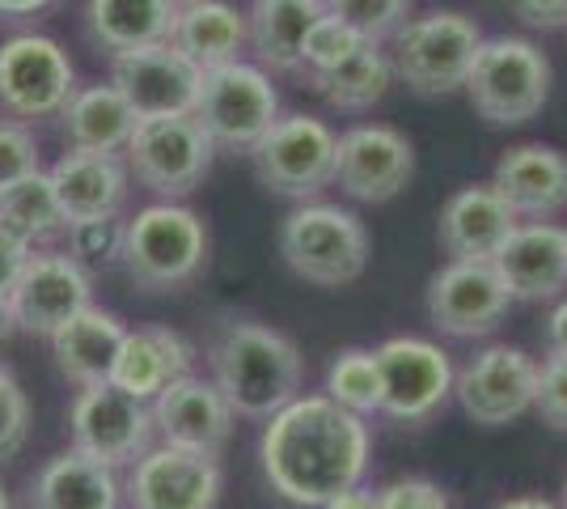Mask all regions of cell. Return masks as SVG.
I'll return each mask as SVG.
<instances>
[{
	"mask_svg": "<svg viewBox=\"0 0 567 509\" xmlns=\"http://www.w3.org/2000/svg\"><path fill=\"white\" fill-rule=\"evenodd\" d=\"M369 446L373 437L364 416L339 408L331 395H297L276 416H267L259 459L267 485L284 501L322 509L334 492L360 485Z\"/></svg>",
	"mask_w": 567,
	"mask_h": 509,
	"instance_id": "obj_1",
	"label": "cell"
},
{
	"mask_svg": "<svg viewBox=\"0 0 567 509\" xmlns=\"http://www.w3.org/2000/svg\"><path fill=\"white\" fill-rule=\"evenodd\" d=\"M216 390L234 416L267 420L301 395V348L267 323H225L208 348Z\"/></svg>",
	"mask_w": 567,
	"mask_h": 509,
	"instance_id": "obj_2",
	"label": "cell"
},
{
	"mask_svg": "<svg viewBox=\"0 0 567 509\" xmlns=\"http://www.w3.org/2000/svg\"><path fill=\"white\" fill-rule=\"evenodd\" d=\"M208 267V225L178 200L148 204L127 221L123 272L144 293H178Z\"/></svg>",
	"mask_w": 567,
	"mask_h": 509,
	"instance_id": "obj_3",
	"label": "cell"
},
{
	"mask_svg": "<svg viewBox=\"0 0 567 509\" xmlns=\"http://www.w3.org/2000/svg\"><path fill=\"white\" fill-rule=\"evenodd\" d=\"M462 90L478 120L496 123V128H517L534 120L550 98V60L538 43L520 34L483 39Z\"/></svg>",
	"mask_w": 567,
	"mask_h": 509,
	"instance_id": "obj_4",
	"label": "cell"
},
{
	"mask_svg": "<svg viewBox=\"0 0 567 509\" xmlns=\"http://www.w3.org/2000/svg\"><path fill=\"white\" fill-rule=\"evenodd\" d=\"M280 255L301 281L318 289H339L369 267V230L339 204H301L280 225Z\"/></svg>",
	"mask_w": 567,
	"mask_h": 509,
	"instance_id": "obj_5",
	"label": "cell"
},
{
	"mask_svg": "<svg viewBox=\"0 0 567 509\" xmlns=\"http://www.w3.org/2000/svg\"><path fill=\"white\" fill-rule=\"evenodd\" d=\"M478 48H483V30L474 18L457 9H432L394 30L390 64H394V77L406 81V90L441 98L466 85Z\"/></svg>",
	"mask_w": 567,
	"mask_h": 509,
	"instance_id": "obj_6",
	"label": "cell"
},
{
	"mask_svg": "<svg viewBox=\"0 0 567 509\" xmlns=\"http://www.w3.org/2000/svg\"><path fill=\"white\" fill-rule=\"evenodd\" d=\"M190 115L213 136L216 149L250 153L280 120V94L262 69L234 60L199 77V98Z\"/></svg>",
	"mask_w": 567,
	"mask_h": 509,
	"instance_id": "obj_7",
	"label": "cell"
},
{
	"mask_svg": "<svg viewBox=\"0 0 567 509\" xmlns=\"http://www.w3.org/2000/svg\"><path fill=\"white\" fill-rule=\"evenodd\" d=\"M123 153H127V174H136L141 187L162 200H183L208 179L216 145L195 115H162L136 123Z\"/></svg>",
	"mask_w": 567,
	"mask_h": 509,
	"instance_id": "obj_8",
	"label": "cell"
},
{
	"mask_svg": "<svg viewBox=\"0 0 567 509\" xmlns=\"http://www.w3.org/2000/svg\"><path fill=\"white\" fill-rule=\"evenodd\" d=\"M334 149L339 136L313 115H280L271 132L250 149L255 174L267 192L288 200H313L334 183Z\"/></svg>",
	"mask_w": 567,
	"mask_h": 509,
	"instance_id": "obj_9",
	"label": "cell"
},
{
	"mask_svg": "<svg viewBox=\"0 0 567 509\" xmlns=\"http://www.w3.org/2000/svg\"><path fill=\"white\" fill-rule=\"evenodd\" d=\"M76 90L69 51L48 34H13L0 43V111L9 120H51Z\"/></svg>",
	"mask_w": 567,
	"mask_h": 509,
	"instance_id": "obj_10",
	"label": "cell"
},
{
	"mask_svg": "<svg viewBox=\"0 0 567 509\" xmlns=\"http://www.w3.org/2000/svg\"><path fill=\"white\" fill-rule=\"evenodd\" d=\"M72 450L102 467H132L153 450V413L111 383L81 387L69 408Z\"/></svg>",
	"mask_w": 567,
	"mask_h": 509,
	"instance_id": "obj_11",
	"label": "cell"
},
{
	"mask_svg": "<svg viewBox=\"0 0 567 509\" xmlns=\"http://www.w3.org/2000/svg\"><path fill=\"white\" fill-rule=\"evenodd\" d=\"M4 302L18 332L51 339L69 318L94 306V272H85L69 251H30L22 276Z\"/></svg>",
	"mask_w": 567,
	"mask_h": 509,
	"instance_id": "obj_12",
	"label": "cell"
},
{
	"mask_svg": "<svg viewBox=\"0 0 567 509\" xmlns=\"http://www.w3.org/2000/svg\"><path fill=\"white\" fill-rule=\"evenodd\" d=\"M381 369V413L394 420H427L453 395L450 353L432 339L394 336L373 348Z\"/></svg>",
	"mask_w": 567,
	"mask_h": 509,
	"instance_id": "obj_13",
	"label": "cell"
},
{
	"mask_svg": "<svg viewBox=\"0 0 567 509\" xmlns=\"http://www.w3.org/2000/svg\"><path fill=\"white\" fill-rule=\"evenodd\" d=\"M534 387H538V362L513 344H492L453 374V395L462 413L487 429H499L529 413Z\"/></svg>",
	"mask_w": 567,
	"mask_h": 509,
	"instance_id": "obj_14",
	"label": "cell"
},
{
	"mask_svg": "<svg viewBox=\"0 0 567 509\" xmlns=\"http://www.w3.org/2000/svg\"><path fill=\"white\" fill-rule=\"evenodd\" d=\"M415 174V149L390 123H355L334 149V183L360 204H390Z\"/></svg>",
	"mask_w": 567,
	"mask_h": 509,
	"instance_id": "obj_15",
	"label": "cell"
},
{
	"mask_svg": "<svg viewBox=\"0 0 567 509\" xmlns=\"http://www.w3.org/2000/svg\"><path fill=\"white\" fill-rule=\"evenodd\" d=\"M199 69L174 43H153L141 51H123L111 60V85L127 98L136 120L190 115L199 98Z\"/></svg>",
	"mask_w": 567,
	"mask_h": 509,
	"instance_id": "obj_16",
	"label": "cell"
},
{
	"mask_svg": "<svg viewBox=\"0 0 567 509\" xmlns=\"http://www.w3.org/2000/svg\"><path fill=\"white\" fill-rule=\"evenodd\" d=\"M513 297L504 289L492 264H450L427 281V318L441 336L453 339H478L492 336L504 315H508Z\"/></svg>",
	"mask_w": 567,
	"mask_h": 509,
	"instance_id": "obj_17",
	"label": "cell"
},
{
	"mask_svg": "<svg viewBox=\"0 0 567 509\" xmlns=\"http://www.w3.org/2000/svg\"><path fill=\"white\" fill-rule=\"evenodd\" d=\"M220 462L190 455L178 446H157L132 462L127 506L132 509H216L220 501Z\"/></svg>",
	"mask_w": 567,
	"mask_h": 509,
	"instance_id": "obj_18",
	"label": "cell"
},
{
	"mask_svg": "<svg viewBox=\"0 0 567 509\" xmlns=\"http://www.w3.org/2000/svg\"><path fill=\"white\" fill-rule=\"evenodd\" d=\"M234 408L216 390V383H204L195 374L169 383L153 399V429L162 434L166 446H178V450H190V455L216 459L234 437Z\"/></svg>",
	"mask_w": 567,
	"mask_h": 509,
	"instance_id": "obj_19",
	"label": "cell"
},
{
	"mask_svg": "<svg viewBox=\"0 0 567 509\" xmlns=\"http://www.w3.org/2000/svg\"><path fill=\"white\" fill-rule=\"evenodd\" d=\"M517 225L520 217L499 200L492 183H471L441 204L436 243L445 246V255L457 264H492Z\"/></svg>",
	"mask_w": 567,
	"mask_h": 509,
	"instance_id": "obj_20",
	"label": "cell"
},
{
	"mask_svg": "<svg viewBox=\"0 0 567 509\" xmlns=\"http://www.w3.org/2000/svg\"><path fill=\"white\" fill-rule=\"evenodd\" d=\"M513 302H550L567 289V230L525 221L492 259Z\"/></svg>",
	"mask_w": 567,
	"mask_h": 509,
	"instance_id": "obj_21",
	"label": "cell"
},
{
	"mask_svg": "<svg viewBox=\"0 0 567 509\" xmlns=\"http://www.w3.org/2000/svg\"><path fill=\"white\" fill-rule=\"evenodd\" d=\"M55 204L64 213V225L76 221L118 217L127 200V162L118 153H90V149H69L55 166L48 170Z\"/></svg>",
	"mask_w": 567,
	"mask_h": 509,
	"instance_id": "obj_22",
	"label": "cell"
},
{
	"mask_svg": "<svg viewBox=\"0 0 567 509\" xmlns=\"http://www.w3.org/2000/svg\"><path fill=\"white\" fill-rule=\"evenodd\" d=\"M492 187L529 221H550L567 208V153L550 145H517L496 162Z\"/></svg>",
	"mask_w": 567,
	"mask_h": 509,
	"instance_id": "obj_23",
	"label": "cell"
},
{
	"mask_svg": "<svg viewBox=\"0 0 567 509\" xmlns=\"http://www.w3.org/2000/svg\"><path fill=\"white\" fill-rule=\"evenodd\" d=\"M195 348L174 327H136L123 336V348L111 369V387L132 399H157L169 383L187 378Z\"/></svg>",
	"mask_w": 567,
	"mask_h": 509,
	"instance_id": "obj_24",
	"label": "cell"
},
{
	"mask_svg": "<svg viewBox=\"0 0 567 509\" xmlns=\"http://www.w3.org/2000/svg\"><path fill=\"white\" fill-rule=\"evenodd\" d=\"M123 336H127V327L111 311L85 306L51 336V357L72 387H97V383H111Z\"/></svg>",
	"mask_w": 567,
	"mask_h": 509,
	"instance_id": "obj_25",
	"label": "cell"
},
{
	"mask_svg": "<svg viewBox=\"0 0 567 509\" xmlns=\"http://www.w3.org/2000/svg\"><path fill=\"white\" fill-rule=\"evenodd\" d=\"M327 13V0H255L250 4V48L271 73H301L306 39L313 22Z\"/></svg>",
	"mask_w": 567,
	"mask_h": 509,
	"instance_id": "obj_26",
	"label": "cell"
},
{
	"mask_svg": "<svg viewBox=\"0 0 567 509\" xmlns=\"http://www.w3.org/2000/svg\"><path fill=\"white\" fill-rule=\"evenodd\" d=\"M174 22H178V4L174 0H90L85 4L90 39L111 60L123 55V51L169 43Z\"/></svg>",
	"mask_w": 567,
	"mask_h": 509,
	"instance_id": "obj_27",
	"label": "cell"
},
{
	"mask_svg": "<svg viewBox=\"0 0 567 509\" xmlns=\"http://www.w3.org/2000/svg\"><path fill=\"white\" fill-rule=\"evenodd\" d=\"M55 120L64 128L69 149H90V153H118V149H127L136 123H141L115 85H76Z\"/></svg>",
	"mask_w": 567,
	"mask_h": 509,
	"instance_id": "obj_28",
	"label": "cell"
},
{
	"mask_svg": "<svg viewBox=\"0 0 567 509\" xmlns=\"http://www.w3.org/2000/svg\"><path fill=\"white\" fill-rule=\"evenodd\" d=\"M250 30H246V18L237 13L234 4L225 0H195V4H183L178 9V22H174V34L169 43L187 55L199 73L208 69H220V64H234L241 48H246Z\"/></svg>",
	"mask_w": 567,
	"mask_h": 509,
	"instance_id": "obj_29",
	"label": "cell"
},
{
	"mask_svg": "<svg viewBox=\"0 0 567 509\" xmlns=\"http://www.w3.org/2000/svg\"><path fill=\"white\" fill-rule=\"evenodd\" d=\"M30 509H118V476L76 450H64L34 476Z\"/></svg>",
	"mask_w": 567,
	"mask_h": 509,
	"instance_id": "obj_30",
	"label": "cell"
},
{
	"mask_svg": "<svg viewBox=\"0 0 567 509\" xmlns=\"http://www.w3.org/2000/svg\"><path fill=\"white\" fill-rule=\"evenodd\" d=\"M309 85L327 98L334 111H369V106H378L381 98L390 94L394 64H390V55L378 43H364L343 64H334L331 73L309 77Z\"/></svg>",
	"mask_w": 567,
	"mask_h": 509,
	"instance_id": "obj_31",
	"label": "cell"
},
{
	"mask_svg": "<svg viewBox=\"0 0 567 509\" xmlns=\"http://www.w3.org/2000/svg\"><path fill=\"white\" fill-rule=\"evenodd\" d=\"M0 230H9L13 238H22L30 246L48 243L60 230H69L60 204H55V192H51L48 170H34L22 183L0 192Z\"/></svg>",
	"mask_w": 567,
	"mask_h": 509,
	"instance_id": "obj_32",
	"label": "cell"
},
{
	"mask_svg": "<svg viewBox=\"0 0 567 509\" xmlns=\"http://www.w3.org/2000/svg\"><path fill=\"white\" fill-rule=\"evenodd\" d=\"M327 395L355 416L381 413V369L369 348H343L327 369Z\"/></svg>",
	"mask_w": 567,
	"mask_h": 509,
	"instance_id": "obj_33",
	"label": "cell"
},
{
	"mask_svg": "<svg viewBox=\"0 0 567 509\" xmlns=\"http://www.w3.org/2000/svg\"><path fill=\"white\" fill-rule=\"evenodd\" d=\"M123 238H127V221H76L69 225V255L85 272H106V267L123 264Z\"/></svg>",
	"mask_w": 567,
	"mask_h": 509,
	"instance_id": "obj_34",
	"label": "cell"
},
{
	"mask_svg": "<svg viewBox=\"0 0 567 509\" xmlns=\"http://www.w3.org/2000/svg\"><path fill=\"white\" fill-rule=\"evenodd\" d=\"M369 43L360 30H352V26L343 22V18H334V13H322L318 22H313V30H309L306 39V77H318V73H331L334 64H343L352 51H360Z\"/></svg>",
	"mask_w": 567,
	"mask_h": 509,
	"instance_id": "obj_35",
	"label": "cell"
},
{
	"mask_svg": "<svg viewBox=\"0 0 567 509\" xmlns=\"http://www.w3.org/2000/svg\"><path fill=\"white\" fill-rule=\"evenodd\" d=\"M327 13L343 18L369 43H381V39H394V30L406 22L411 0H327Z\"/></svg>",
	"mask_w": 567,
	"mask_h": 509,
	"instance_id": "obj_36",
	"label": "cell"
},
{
	"mask_svg": "<svg viewBox=\"0 0 567 509\" xmlns=\"http://www.w3.org/2000/svg\"><path fill=\"white\" fill-rule=\"evenodd\" d=\"M30 437V399L9 365H0V462L18 459Z\"/></svg>",
	"mask_w": 567,
	"mask_h": 509,
	"instance_id": "obj_37",
	"label": "cell"
},
{
	"mask_svg": "<svg viewBox=\"0 0 567 509\" xmlns=\"http://www.w3.org/2000/svg\"><path fill=\"white\" fill-rule=\"evenodd\" d=\"M39 166V141L34 132L18 120H0V192L22 183L25 174H34Z\"/></svg>",
	"mask_w": 567,
	"mask_h": 509,
	"instance_id": "obj_38",
	"label": "cell"
},
{
	"mask_svg": "<svg viewBox=\"0 0 567 509\" xmlns=\"http://www.w3.org/2000/svg\"><path fill=\"white\" fill-rule=\"evenodd\" d=\"M534 413L555 434H567V357H546L538 365V387H534Z\"/></svg>",
	"mask_w": 567,
	"mask_h": 509,
	"instance_id": "obj_39",
	"label": "cell"
},
{
	"mask_svg": "<svg viewBox=\"0 0 567 509\" xmlns=\"http://www.w3.org/2000/svg\"><path fill=\"white\" fill-rule=\"evenodd\" d=\"M378 509H450V492L424 476H406L378 488Z\"/></svg>",
	"mask_w": 567,
	"mask_h": 509,
	"instance_id": "obj_40",
	"label": "cell"
},
{
	"mask_svg": "<svg viewBox=\"0 0 567 509\" xmlns=\"http://www.w3.org/2000/svg\"><path fill=\"white\" fill-rule=\"evenodd\" d=\"M513 13L534 30H564L567 0H513Z\"/></svg>",
	"mask_w": 567,
	"mask_h": 509,
	"instance_id": "obj_41",
	"label": "cell"
},
{
	"mask_svg": "<svg viewBox=\"0 0 567 509\" xmlns=\"http://www.w3.org/2000/svg\"><path fill=\"white\" fill-rule=\"evenodd\" d=\"M30 251H34L30 243L13 238L9 230H0V297H9V293H13V285H18V276H22L25 259H30Z\"/></svg>",
	"mask_w": 567,
	"mask_h": 509,
	"instance_id": "obj_42",
	"label": "cell"
},
{
	"mask_svg": "<svg viewBox=\"0 0 567 509\" xmlns=\"http://www.w3.org/2000/svg\"><path fill=\"white\" fill-rule=\"evenodd\" d=\"M546 348H550L555 357H567V297L550 311V318H546Z\"/></svg>",
	"mask_w": 567,
	"mask_h": 509,
	"instance_id": "obj_43",
	"label": "cell"
},
{
	"mask_svg": "<svg viewBox=\"0 0 567 509\" xmlns=\"http://www.w3.org/2000/svg\"><path fill=\"white\" fill-rule=\"evenodd\" d=\"M322 509H378V492L364 485H352V488H343V492H334Z\"/></svg>",
	"mask_w": 567,
	"mask_h": 509,
	"instance_id": "obj_44",
	"label": "cell"
},
{
	"mask_svg": "<svg viewBox=\"0 0 567 509\" xmlns=\"http://www.w3.org/2000/svg\"><path fill=\"white\" fill-rule=\"evenodd\" d=\"M48 4H55V0H0V18H4V22H22V18L43 13Z\"/></svg>",
	"mask_w": 567,
	"mask_h": 509,
	"instance_id": "obj_45",
	"label": "cell"
},
{
	"mask_svg": "<svg viewBox=\"0 0 567 509\" xmlns=\"http://www.w3.org/2000/svg\"><path fill=\"white\" fill-rule=\"evenodd\" d=\"M496 509H559V506H550L543 497H513V501H504V506H496Z\"/></svg>",
	"mask_w": 567,
	"mask_h": 509,
	"instance_id": "obj_46",
	"label": "cell"
},
{
	"mask_svg": "<svg viewBox=\"0 0 567 509\" xmlns=\"http://www.w3.org/2000/svg\"><path fill=\"white\" fill-rule=\"evenodd\" d=\"M9 332H13V315H9V302L0 297V339L9 336Z\"/></svg>",
	"mask_w": 567,
	"mask_h": 509,
	"instance_id": "obj_47",
	"label": "cell"
},
{
	"mask_svg": "<svg viewBox=\"0 0 567 509\" xmlns=\"http://www.w3.org/2000/svg\"><path fill=\"white\" fill-rule=\"evenodd\" d=\"M0 509H13V501H9V492H4V485H0Z\"/></svg>",
	"mask_w": 567,
	"mask_h": 509,
	"instance_id": "obj_48",
	"label": "cell"
},
{
	"mask_svg": "<svg viewBox=\"0 0 567 509\" xmlns=\"http://www.w3.org/2000/svg\"><path fill=\"white\" fill-rule=\"evenodd\" d=\"M559 509H567V476H564V506H559Z\"/></svg>",
	"mask_w": 567,
	"mask_h": 509,
	"instance_id": "obj_49",
	"label": "cell"
},
{
	"mask_svg": "<svg viewBox=\"0 0 567 509\" xmlns=\"http://www.w3.org/2000/svg\"><path fill=\"white\" fill-rule=\"evenodd\" d=\"M174 4H178V9H183V4H195V0H174Z\"/></svg>",
	"mask_w": 567,
	"mask_h": 509,
	"instance_id": "obj_50",
	"label": "cell"
}]
</instances>
